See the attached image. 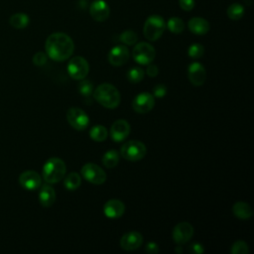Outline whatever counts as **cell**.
Masks as SVG:
<instances>
[{
  "label": "cell",
  "instance_id": "obj_34",
  "mask_svg": "<svg viewBox=\"0 0 254 254\" xmlns=\"http://www.w3.org/2000/svg\"><path fill=\"white\" fill-rule=\"evenodd\" d=\"M179 5L184 11L189 12L193 9L195 5V1L194 0H179Z\"/></svg>",
  "mask_w": 254,
  "mask_h": 254
},
{
  "label": "cell",
  "instance_id": "obj_28",
  "mask_svg": "<svg viewBox=\"0 0 254 254\" xmlns=\"http://www.w3.org/2000/svg\"><path fill=\"white\" fill-rule=\"evenodd\" d=\"M144 77V70L139 66H134L130 68L127 72V78L130 82L137 83L140 82Z\"/></svg>",
  "mask_w": 254,
  "mask_h": 254
},
{
  "label": "cell",
  "instance_id": "obj_21",
  "mask_svg": "<svg viewBox=\"0 0 254 254\" xmlns=\"http://www.w3.org/2000/svg\"><path fill=\"white\" fill-rule=\"evenodd\" d=\"M232 211L233 214L240 219H248L253 215L252 207L250 206L249 203L244 201L235 202L232 206Z\"/></svg>",
  "mask_w": 254,
  "mask_h": 254
},
{
  "label": "cell",
  "instance_id": "obj_32",
  "mask_svg": "<svg viewBox=\"0 0 254 254\" xmlns=\"http://www.w3.org/2000/svg\"><path fill=\"white\" fill-rule=\"evenodd\" d=\"M81 81L78 84V91L84 97H89L93 90L92 83L87 79H80Z\"/></svg>",
  "mask_w": 254,
  "mask_h": 254
},
{
  "label": "cell",
  "instance_id": "obj_3",
  "mask_svg": "<svg viewBox=\"0 0 254 254\" xmlns=\"http://www.w3.org/2000/svg\"><path fill=\"white\" fill-rule=\"evenodd\" d=\"M66 167L64 162L57 157L50 158L43 167V179L48 184H57L65 175Z\"/></svg>",
  "mask_w": 254,
  "mask_h": 254
},
{
  "label": "cell",
  "instance_id": "obj_25",
  "mask_svg": "<svg viewBox=\"0 0 254 254\" xmlns=\"http://www.w3.org/2000/svg\"><path fill=\"white\" fill-rule=\"evenodd\" d=\"M226 14L230 20H240L244 15V7L240 3H232L227 7Z\"/></svg>",
  "mask_w": 254,
  "mask_h": 254
},
{
  "label": "cell",
  "instance_id": "obj_26",
  "mask_svg": "<svg viewBox=\"0 0 254 254\" xmlns=\"http://www.w3.org/2000/svg\"><path fill=\"white\" fill-rule=\"evenodd\" d=\"M166 27L174 34H181L185 30V23L180 17H171L166 23Z\"/></svg>",
  "mask_w": 254,
  "mask_h": 254
},
{
  "label": "cell",
  "instance_id": "obj_20",
  "mask_svg": "<svg viewBox=\"0 0 254 254\" xmlns=\"http://www.w3.org/2000/svg\"><path fill=\"white\" fill-rule=\"evenodd\" d=\"M39 201L44 207H50L56 201V192L53 187L46 184L41 187L39 192Z\"/></svg>",
  "mask_w": 254,
  "mask_h": 254
},
{
  "label": "cell",
  "instance_id": "obj_9",
  "mask_svg": "<svg viewBox=\"0 0 254 254\" xmlns=\"http://www.w3.org/2000/svg\"><path fill=\"white\" fill-rule=\"evenodd\" d=\"M89 70V65L87 61L82 57H73L68 64H67V71L68 74L73 79H83Z\"/></svg>",
  "mask_w": 254,
  "mask_h": 254
},
{
  "label": "cell",
  "instance_id": "obj_2",
  "mask_svg": "<svg viewBox=\"0 0 254 254\" xmlns=\"http://www.w3.org/2000/svg\"><path fill=\"white\" fill-rule=\"evenodd\" d=\"M93 96L100 105L109 109L117 107L121 99L120 92L118 91V89L110 83L99 84L95 88Z\"/></svg>",
  "mask_w": 254,
  "mask_h": 254
},
{
  "label": "cell",
  "instance_id": "obj_18",
  "mask_svg": "<svg viewBox=\"0 0 254 254\" xmlns=\"http://www.w3.org/2000/svg\"><path fill=\"white\" fill-rule=\"evenodd\" d=\"M125 211L124 203L119 199H109L103 205V212L109 218H119Z\"/></svg>",
  "mask_w": 254,
  "mask_h": 254
},
{
  "label": "cell",
  "instance_id": "obj_31",
  "mask_svg": "<svg viewBox=\"0 0 254 254\" xmlns=\"http://www.w3.org/2000/svg\"><path fill=\"white\" fill-rule=\"evenodd\" d=\"M230 252L232 254H248L249 253L248 244L245 241L238 240L233 243V245L231 246Z\"/></svg>",
  "mask_w": 254,
  "mask_h": 254
},
{
  "label": "cell",
  "instance_id": "obj_5",
  "mask_svg": "<svg viewBox=\"0 0 254 254\" xmlns=\"http://www.w3.org/2000/svg\"><path fill=\"white\" fill-rule=\"evenodd\" d=\"M147 153L146 146L138 140H130L125 142L120 148L121 156L128 161H140Z\"/></svg>",
  "mask_w": 254,
  "mask_h": 254
},
{
  "label": "cell",
  "instance_id": "obj_35",
  "mask_svg": "<svg viewBox=\"0 0 254 254\" xmlns=\"http://www.w3.org/2000/svg\"><path fill=\"white\" fill-rule=\"evenodd\" d=\"M167 93V87L166 85L164 84H157L155 85L154 89H153V94L156 96V97H159V98H162L165 96V94Z\"/></svg>",
  "mask_w": 254,
  "mask_h": 254
},
{
  "label": "cell",
  "instance_id": "obj_16",
  "mask_svg": "<svg viewBox=\"0 0 254 254\" xmlns=\"http://www.w3.org/2000/svg\"><path fill=\"white\" fill-rule=\"evenodd\" d=\"M143 242V237L138 231H129L125 233L120 239V246L126 251H133L138 249Z\"/></svg>",
  "mask_w": 254,
  "mask_h": 254
},
{
  "label": "cell",
  "instance_id": "obj_33",
  "mask_svg": "<svg viewBox=\"0 0 254 254\" xmlns=\"http://www.w3.org/2000/svg\"><path fill=\"white\" fill-rule=\"evenodd\" d=\"M47 60H48V56H47V54H45L43 52L36 53L33 57V63L37 66L44 65L47 63Z\"/></svg>",
  "mask_w": 254,
  "mask_h": 254
},
{
  "label": "cell",
  "instance_id": "obj_1",
  "mask_svg": "<svg viewBox=\"0 0 254 254\" xmlns=\"http://www.w3.org/2000/svg\"><path fill=\"white\" fill-rule=\"evenodd\" d=\"M45 49L49 58L57 62H63L70 58L74 50V44L68 35L57 32L47 38Z\"/></svg>",
  "mask_w": 254,
  "mask_h": 254
},
{
  "label": "cell",
  "instance_id": "obj_7",
  "mask_svg": "<svg viewBox=\"0 0 254 254\" xmlns=\"http://www.w3.org/2000/svg\"><path fill=\"white\" fill-rule=\"evenodd\" d=\"M81 176L93 185H102L106 181V174L102 168L93 163H87L81 168Z\"/></svg>",
  "mask_w": 254,
  "mask_h": 254
},
{
  "label": "cell",
  "instance_id": "obj_30",
  "mask_svg": "<svg viewBox=\"0 0 254 254\" xmlns=\"http://www.w3.org/2000/svg\"><path fill=\"white\" fill-rule=\"evenodd\" d=\"M203 53H204V48L202 45H200L198 43H194V44L190 45L188 50L189 57L191 59H199L202 57Z\"/></svg>",
  "mask_w": 254,
  "mask_h": 254
},
{
  "label": "cell",
  "instance_id": "obj_24",
  "mask_svg": "<svg viewBox=\"0 0 254 254\" xmlns=\"http://www.w3.org/2000/svg\"><path fill=\"white\" fill-rule=\"evenodd\" d=\"M118 163H119V153L114 149L106 151L102 156V164L106 168H114L117 166Z\"/></svg>",
  "mask_w": 254,
  "mask_h": 254
},
{
  "label": "cell",
  "instance_id": "obj_37",
  "mask_svg": "<svg viewBox=\"0 0 254 254\" xmlns=\"http://www.w3.org/2000/svg\"><path fill=\"white\" fill-rule=\"evenodd\" d=\"M146 72L149 76L151 77H155L158 73H159V68L156 64H149L148 66H147V69H146Z\"/></svg>",
  "mask_w": 254,
  "mask_h": 254
},
{
  "label": "cell",
  "instance_id": "obj_19",
  "mask_svg": "<svg viewBox=\"0 0 254 254\" xmlns=\"http://www.w3.org/2000/svg\"><path fill=\"white\" fill-rule=\"evenodd\" d=\"M189 30L194 35H205L209 31V23L201 17H192L188 22Z\"/></svg>",
  "mask_w": 254,
  "mask_h": 254
},
{
  "label": "cell",
  "instance_id": "obj_15",
  "mask_svg": "<svg viewBox=\"0 0 254 254\" xmlns=\"http://www.w3.org/2000/svg\"><path fill=\"white\" fill-rule=\"evenodd\" d=\"M188 76L190 81L195 85V86H200L204 83L205 78H206V71L203 67V65L199 63H192L189 65L188 68Z\"/></svg>",
  "mask_w": 254,
  "mask_h": 254
},
{
  "label": "cell",
  "instance_id": "obj_23",
  "mask_svg": "<svg viewBox=\"0 0 254 254\" xmlns=\"http://www.w3.org/2000/svg\"><path fill=\"white\" fill-rule=\"evenodd\" d=\"M81 184V179L79 174L75 172H71L68 175H66L64 179V186L68 190H76Z\"/></svg>",
  "mask_w": 254,
  "mask_h": 254
},
{
  "label": "cell",
  "instance_id": "obj_12",
  "mask_svg": "<svg viewBox=\"0 0 254 254\" xmlns=\"http://www.w3.org/2000/svg\"><path fill=\"white\" fill-rule=\"evenodd\" d=\"M89 14L93 20L104 22L110 15V8L104 0H94L89 6Z\"/></svg>",
  "mask_w": 254,
  "mask_h": 254
},
{
  "label": "cell",
  "instance_id": "obj_38",
  "mask_svg": "<svg viewBox=\"0 0 254 254\" xmlns=\"http://www.w3.org/2000/svg\"><path fill=\"white\" fill-rule=\"evenodd\" d=\"M145 250H146V252H148V253H150V254L158 253V252H159V247H158V245H157L155 242H149V243L146 245Z\"/></svg>",
  "mask_w": 254,
  "mask_h": 254
},
{
  "label": "cell",
  "instance_id": "obj_27",
  "mask_svg": "<svg viewBox=\"0 0 254 254\" xmlns=\"http://www.w3.org/2000/svg\"><path fill=\"white\" fill-rule=\"evenodd\" d=\"M89 136L96 142H102L107 138V130L102 125H95L90 129Z\"/></svg>",
  "mask_w": 254,
  "mask_h": 254
},
{
  "label": "cell",
  "instance_id": "obj_22",
  "mask_svg": "<svg viewBox=\"0 0 254 254\" xmlns=\"http://www.w3.org/2000/svg\"><path fill=\"white\" fill-rule=\"evenodd\" d=\"M9 23L15 29H24L29 25L30 18L25 13H16L10 17Z\"/></svg>",
  "mask_w": 254,
  "mask_h": 254
},
{
  "label": "cell",
  "instance_id": "obj_8",
  "mask_svg": "<svg viewBox=\"0 0 254 254\" xmlns=\"http://www.w3.org/2000/svg\"><path fill=\"white\" fill-rule=\"evenodd\" d=\"M66 119L69 125L75 130L82 131L89 124L88 115L78 107H71L66 112Z\"/></svg>",
  "mask_w": 254,
  "mask_h": 254
},
{
  "label": "cell",
  "instance_id": "obj_36",
  "mask_svg": "<svg viewBox=\"0 0 254 254\" xmlns=\"http://www.w3.org/2000/svg\"><path fill=\"white\" fill-rule=\"evenodd\" d=\"M189 251H190V253H194V254H201V253H203L204 249H203V247H202L201 244L194 242V243H192V244L190 245Z\"/></svg>",
  "mask_w": 254,
  "mask_h": 254
},
{
  "label": "cell",
  "instance_id": "obj_10",
  "mask_svg": "<svg viewBox=\"0 0 254 254\" xmlns=\"http://www.w3.org/2000/svg\"><path fill=\"white\" fill-rule=\"evenodd\" d=\"M154 105L155 98L149 92H141L137 94L132 101V107L138 113H147L153 109Z\"/></svg>",
  "mask_w": 254,
  "mask_h": 254
},
{
  "label": "cell",
  "instance_id": "obj_13",
  "mask_svg": "<svg viewBox=\"0 0 254 254\" xmlns=\"http://www.w3.org/2000/svg\"><path fill=\"white\" fill-rule=\"evenodd\" d=\"M19 184L27 190H35L42 186V178L35 171H26L20 175Z\"/></svg>",
  "mask_w": 254,
  "mask_h": 254
},
{
  "label": "cell",
  "instance_id": "obj_11",
  "mask_svg": "<svg viewBox=\"0 0 254 254\" xmlns=\"http://www.w3.org/2000/svg\"><path fill=\"white\" fill-rule=\"evenodd\" d=\"M192 234L193 227L187 221L179 222L173 229V239L179 245L187 243L192 237Z\"/></svg>",
  "mask_w": 254,
  "mask_h": 254
},
{
  "label": "cell",
  "instance_id": "obj_29",
  "mask_svg": "<svg viewBox=\"0 0 254 254\" xmlns=\"http://www.w3.org/2000/svg\"><path fill=\"white\" fill-rule=\"evenodd\" d=\"M119 40L127 46H132V45L136 44V42L138 41V36L135 32H133L131 30H126L120 34Z\"/></svg>",
  "mask_w": 254,
  "mask_h": 254
},
{
  "label": "cell",
  "instance_id": "obj_6",
  "mask_svg": "<svg viewBox=\"0 0 254 254\" xmlns=\"http://www.w3.org/2000/svg\"><path fill=\"white\" fill-rule=\"evenodd\" d=\"M132 56L136 63L140 64H149L154 61L156 51L151 44L141 42L135 45L132 52Z\"/></svg>",
  "mask_w": 254,
  "mask_h": 254
},
{
  "label": "cell",
  "instance_id": "obj_14",
  "mask_svg": "<svg viewBox=\"0 0 254 254\" xmlns=\"http://www.w3.org/2000/svg\"><path fill=\"white\" fill-rule=\"evenodd\" d=\"M129 60V51L123 45L113 47L108 53V62L114 66L123 65Z\"/></svg>",
  "mask_w": 254,
  "mask_h": 254
},
{
  "label": "cell",
  "instance_id": "obj_4",
  "mask_svg": "<svg viewBox=\"0 0 254 254\" xmlns=\"http://www.w3.org/2000/svg\"><path fill=\"white\" fill-rule=\"evenodd\" d=\"M166 28V21L162 16L151 15L144 23L143 34L147 40L154 42L161 38Z\"/></svg>",
  "mask_w": 254,
  "mask_h": 254
},
{
  "label": "cell",
  "instance_id": "obj_39",
  "mask_svg": "<svg viewBox=\"0 0 254 254\" xmlns=\"http://www.w3.org/2000/svg\"><path fill=\"white\" fill-rule=\"evenodd\" d=\"M175 251L177 252V253H181V252H183V248H182V246H178L176 249H175Z\"/></svg>",
  "mask_w": 254,
  "mask_h": 254
},
{
  "label": "cell",
  "instance_id": "obj_17",
  "mask_svg": "<svg viewBox=\"0 0 254 254\" xmlns=\"http://www.w3.org/2000/svg\"><path fill=\"white\" fill-rule=\"evenodd\" d=\"M129 133L130 124L124 119L116 120L110 128V136L115 142L123 141L129 135Z\"/></svg>",
  "mask_w": 254,
  "mask_h": 254
}]
</instances>
